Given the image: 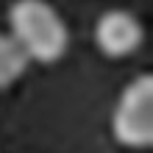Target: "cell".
<instances>
[{"instance_id":"obj_1","label":"cell","mask_w":153,"mask_h":153,"mask_svg":"<svg viewBox=\"0 0 153 153\" xmlns=\"http://www.w3.org/2000/svg\"><path fill=\"white\" fill-rule=\"evenodd\" d=\"M8 33L31 64H56L70 48V28L48 0H14L8 8Z\"/></svg>"},{"instance_id":"obj_2","label":"cell","mask_w":153,"mask_h":153,"mask_svg":"<svg viewBox=\"0 0 153 153\" xmlns=\"http://www.w3.org/2000/svg\"><path fill=\"white\" fill-rule=\"evenodd\" d=\"M111 134L123 148L145 150L153 145V75H134L111 111Z\"/></svg>"},{"instance_id":"obj_3","label":"cell","mask_w":153,"mask_h":153,"mask_svg":"<svg viewBox=\"0 0 153 153\" xmlns=\"http://www.w3.org/2000/svg\"><path fill=\"white\" fill-rule=\"evenodd\" d=\"M142 42H145V28L139 17L128 8H109L97 17L95 22V45L106 59H125L134 56Z\"/></svg>"},{"instance_id":"obj_4","label":"cell","mask_w":153,"mask_h":153,"mask_svg":"<svg viewBox=\"0 0 153 153\" xmlns=\"http://www.w3.org/2000/svg\"><path fill=\"white\" fill-rule=\"evenodd\" d=\"M28 67H31V59L17 45V39L11 33H0V89H8L11 84H17Z\"/></svg>"}]
</instances>
